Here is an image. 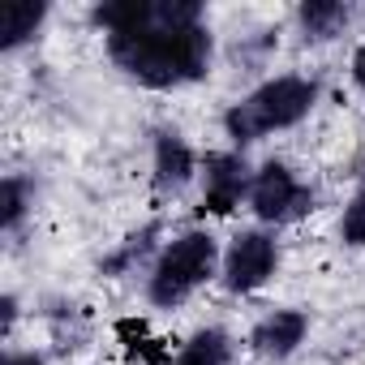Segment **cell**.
<instances>
[{"mask_svg":"<svg viewBox=\"0 0 365 365\" xmlns=\"http://www.w3.org/2000/svg\"><path fill=\"white\" fill-rule=\"evenodd\" d=\"M112 56H116L120 69H129L146 86H176V82H190V78H198L207 69L211 39H207L202 26L168 31V26L150 22L138 35H116Z\"/></svg>","mask_w":365,"mask_h":365,"instance_id":"1","label":"cell"},{"mask_svg":"<svg viewBox=\"0 0 365 365\" xmlns=\"http://www.w3.org/2000/svg\"><path fill=\"white\" fill-rule=\"evenodd\" d=\"M314 82L305 78H275L267 82L262 91H254L245 103H237L228 112V133L237 142H254L271 129H284V125H297L309 108H314Z\"/></svg>","mask_w":365,"mask_h":365,"instance_id":"2","label":"cell"},{"mask_svg":"<svg viewBox=\"0 0 365 365\" xmlns=\"http://www.w3.org/2000/svg\"><path fill=\"white\" fill-rule=\"evenodd\" d=\"M215 267V241L202 232H190L163 250L155 275H150V297L159 305H176L180 297H190Z\"/></svg>","mask_w":365,"mask_h":365,"instance_id":"3","label":"cell"},{"mask_svg":"<svg viewBox=\"0 0 365 365\" xmlns=\"http://www.w3.org/2000/svg\"><path fill=\"white\" fill-rule=\"evenodd\" d=\"M250 202L262 220H297L301 211H309V190L297 185V176L284 168V163H267L254 185H250Z\"/></svg>","mask_w":365,"mask_h":365,"instance_id":"4","label":"cell"},{"mask_svg":"<svg viewBox=\"0 0 365 365\" xmlns=\"http://www.w3.org/2000/svg\"><path fill=\"white\" fill-rule=\"evenodd\" d=\"M275 271V241L267 232H241L224 258V279L232 292H254Z\"/></svg>","mask_w":365,"mask_h":365,"instance_id":"5","label":"cell"},{"mask_svg":"<svg viewBox=\"0 0 365 365\" xmlns=\"http://www.w3.org/2000/svg\"><path fill=\"white\" fill-rule=\"evenodd\" d=\"M245 194V163L237 155H211L207 159V207L211 211H232Z\"/></svg>","mask_w":365,"mask_h":365,"instance_id":"6","label":"cell"},{"mask_svg":"<svg viewBox=\"0 0 365 365\" xmlns=\"http://www.w3.org/2000/svg\"><path fill=\"white\" fill-rule=\"evenodd\" d=\"M301 335H305V314H297V309H275L267 322H258L254 348H258L262 356H288V352L301 344Z\"/></svg>","mask_w":365,"mask_h":365,"instance_id":"7","label":"cell"},{"mask_svg":"<svg viewBox=\"0 0 365 365\" xmlns=\"http://www.w3.org/2000/svg\"><path fill=\"white\" fill-rule=\"evenodd\" d=\"M155 172H159V185H185L190 172H194V155L190 146L180 142L176 133H163L155 146Z\"/></svg>","mask_w":365,"mask_h":365,"instance_id":"8","label":"cell"},{"mask_svg":"<svg viewBox=\"0 0 365 365\" xmlns=\"http://www.w3.org/2000/svg\"><path fill=\"white\" fill-rule=\"evenodd\" d=\"M39 22H43V5H31V0L9 5V9H5V26H0V43H5V48L22 43L26 35L39 31Z\"/></svg>","mask_w":365,"mask_h":365,"instance_id":"9","label":"cell"},{"mask_svg":"<svg viewBox=\"0 0 365 365\" xmlns=\"http://www.w3.org/2000/svg\"><path fill=\"white\" fill-rule=\"evenodd\" d=\"M176 365H228V339L220 331H202L185 344V352L176 356Z\"/></svg>","mask_w":365,"mask_h":365,"instance_id":"10","label":"cell"},{"mask_svg":"<svg viewBox=\"0 0 365 365\" xmlns=\"http://www.w3.org/2000/svg\"><path fill=\"white\" fill-rule=\"evenodd\" d=\"M339 232H344V241H348V245H365V190H361V194L352 198V207L344 211Z\"/></svg>","mask_w":365,"mask_h":365,"instance_id":"11","label":"cell"},{"mask_svg":"<svg viewBox=\"0 0 365 365\" xmlns=\"http://www.w3.org/2000/svg\"><path fill=\"white\" fill-rule=\"evenodd\" d=\"M301 18H305V26H309L314 35H327V31H331V26H339L348 14H344L339 5H309Z\"/></svg>","mask_w":365,"mask_h":365,"instance_id":"12","label":"cell"},{"mask_svg":"<svg viewBox=\"0 0 365 365\" xmlns=\"http://www.w3.org/2000/svg\"><path fill=\"white\" fill-rule=\"evenodd\" d=\"M22 215V190H18V180H5V224H18Z\"/></svg>","mask_w":365,"mask_h":365,"instance_id":"13","label":"cell"},{"mask_svg":"<svg viewBox=\"0 0 365 365\" xmlns=\"http://www.w3.org/2000/svg\"><path fill=\"white\" fill-rule=\"evenodd\" d=\"M352 78H356V82L365 86V43H361V52L352 56Z\"/></svg>","mask_w":365,"mask_h":365,"instance_id":"14","label":"cell"},{"mask_svg":"<svg viewBox=\"0 0 365 365\" xmlns=\"http://www.w3.org/2000/svg\"><path fill=\"white\" fill-rule=\"evenodd\" d=\"M9 365H43L39 356H9Z\"/></svg>","mask_w":365,"mask_h":365,"instance_id":"15","label":"cell"},{"mask_svg":"<svg viewBox=\"0 0 365 365\" xmlns=\"http://www.w3.org/2000/svg\"><path fill=\"white\" fill-rule=\"evenodd\" d=\"M163 365H176V361H163Z\"/></svg>","mask_w":365,"mask_h":365,"instance_id":"16","label":"cell"}]
</instances>
